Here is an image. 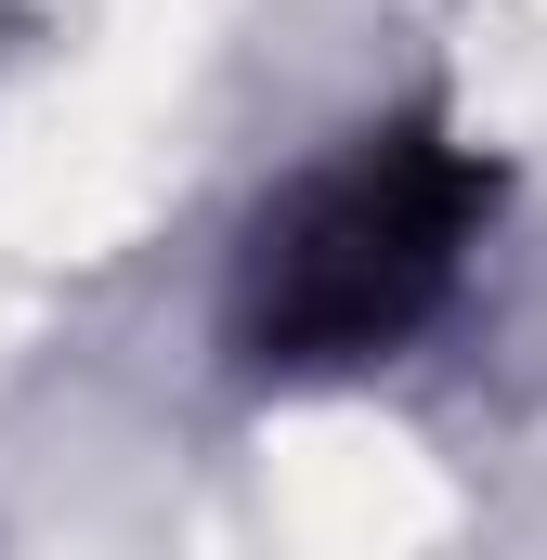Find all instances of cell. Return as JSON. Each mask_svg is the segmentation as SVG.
I'll return each instance as SVG.
<instances>
[{
	"label": "cell",
	"instance_id": "obj_1",
	"mask_svg": "<svg viewBox=\"0 0 547 560\" xmlns=\"http://www.w3.org/2000/svg\"><path fill=\"white\" fill-rule=\"evenodd\" d=\"M509 170L443 105H379L287 156L222 248V352L261 392H339L456 326Z\"/></svg>",
	"mask_w": 547,
	"mask_h": 560
}]
</instances>
